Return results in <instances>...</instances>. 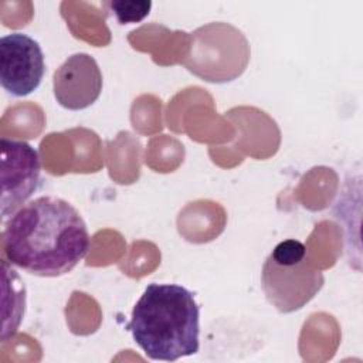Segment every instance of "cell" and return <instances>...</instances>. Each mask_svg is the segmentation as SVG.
<instances>
[{
    "label": "cell",
    "instance_id": "6da1fadb",
    "mask_svg": "<svg viewBox=\"0 0 363 363\" xmlns=\"http://www.w3.org/2000/svg\"><path fill=\"white\" fill-rule=\"evenodd\" d=\"M91 237L79 211L67 200L41 196L14 211L1 233L4 259L37 277L71 272L88 254Z\"/></svg>",
    "mask_w": 363,
    "mask_h": 363
},
{
    "label": "cell",
    "instance_id": "7a4b0ae2",
    "mask_svg": "<svg viewBox=\"0 0 363 363\" xmlns=\"http://www.w3.org/2000/svg\"><path fill=\"white\" fill-rule=\"evenodd\" d=\"M135 343L152 360L174 362L200 347V308L194 294L177 284H149L128 323Z\"/></svg>",
    "mask_w": 363,
    "mask_h": 363
},
{
    "label": "cell",
    "instance_id": "3957f363",
    "mask_svg": "<svg viewBox=\"0 0 363 363\" xmlns=\"http://www.w3.org/2000/svg\"><path fill=\"white\" fill-rule=\"evenodd\" d=\"M323 282V274L309 259L305 244L295 238L278 242L261 271L265 298L281 313L299 311L322 289Z\"/></svg>",
    "mask_w": 363,
    "mask_h": 363
},
{
    "label": "cell",
    "instance_id": "277c9868",
    "mask_svg": "<svg viewBox=\"0 0 363 363\" xmlns=\"http://www.w3.org/2000/svg\"><path fill=\"white\" fill-rule=\"evenodd\" d=\"M190 38L183 65L203 81L213 84L234 81L250 62L248 40L230 23H208L196 28Z\"/></svg>",
    "mask_w": 363,
    "mask_h": 363
},
{
    "label": "cell",
    "instance_id": "5b68a950",
    "mask_svg": "<svg viewBox=\"0 0 363 363\" xmlns=\"http://www.w3.org/2000/svg\"><path fill=\"white\" fill-rule=\"evenodd\" d=\"M0 214L6 220L34 194L40 184L41 160L26 140L1 138Z\"/></svg>",
    "mask_w": 363,
    "mask_h": 363
},
{
    "label": "cell",
    "instance_id": "8992f818",
    "mask_svg": "<svg viewBox=\"0 0 363 363\" xmlns=\"http://www.w3.org/2000/svg\"><path fill=\"white\" fill-rule=\"evenodd\" d=\"M45 72L41 45L23 33H11L0 40V82L13 96L35 91Z\"/></svg>",
    "mask_w": 363,
    "mask_h": 363
},
{
    "label": "cell",
    "instance_id": "52a82bcc",
    "mask_svg": "<svg viewBox=\"0 0 363 363\" xmlns=\"http://www.w3.org/2000/svg\"><path fill=\"white\" fill-rule=\"evenodd\" d=\"M104 78L96 60L86 52L69 55L52 75L55 101L68 111H82L96 102Z\"/></svg>",
    "mask_w": 363,
    "mask_h": 363
},
{
    "label": "cell",
    "instance_id": "ba28073f",
    "mask_svg": "<svg viewBox=\"0 0 363 363\" xmlns=\"http://www.w3.org/2000/svg\"><path fill=\"white\" fill-rule=\"evenodd\" d=\"M108 6L113 11L119 24L142 21L150 11V1H109Z\"/></svg>",
    "mask_w": 363,
    "mask_h": 363
}]
</instances>
